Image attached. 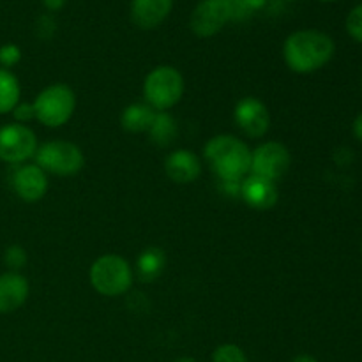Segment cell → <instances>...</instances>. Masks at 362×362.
Returning <instances> with one entry per match:
<instances>
[{
	"label": "cell",
	"instance_id": "cell-18",
	"mask_svg": "<svg viewBox=\"0 0 362 362\" xmlns=\"http://www.w3.org/2000/svg\"><path fill=\"white\" fill-rule=\"evenodd\" d=\"M21 88L18 78L9 69L0 67V115H6L20 103Z\"/></svg>",
	"mask_w": 362,
	"mask_h": 362
},
{
	"label": "cell",
	"instance_id": "cell-9",
	"mask_svg": "<svg viewBox=\"0 0 362 362\" xmlns=\"http://www.w3.org/2000/svg\"><path fill=\"white\" fill-rule=\"evenodd\" d=\"M232 20V0H200L191 13L189 27L198 37H212Z\"/></svg>",
	"mask_w": 362,
	"mask_h": 362
},
{
	"label": "cell",
	"instance_id": "cell-20",
	"mask_svg": "<svg viewBox=\"0 0 362 362\" xmlns=\"http://www.w3.org/2000/svg\"><path fill=\"white\" fill-rule=\"evenodd\" d=\"M212 362H247L246 354L240 346L226 343V345L218 346L212 354Z\"/></svg>",
	"mask_w": 362,
	"mask_h": 362
},
{
	"label": "cell",
	"instance_id": "cell-1",
	"mask_svg": "<svg viewBox=\"0 0 362 362\" xmlns=\"http://www.w3.org/2000/svg\"><path fill=\"white\" fill-rule=\"evenodd\" d=\"M336 45L332 37L317 28L296 30L285 39L283 57L292 73L311 74L322 69L334 57Z\"/></svg>",
	"mask_w": 362,
	"mask_h": 362
},
{
	"label": "cell",
	"instance_id": "cell-5",
	"mask_svg": "<svg viewBox=\"0 0 362 362\" xmlns=\"http://www.w3.org/2000/svg\"><path fill=\"white\" fill-rule=\"evenodd\" d=\"M35 120L46 127H60L69 122L76 108V95L73 88L64 83H52L42 88L32 103Z\"/></svg>",
	"mask_w": 362,
	"mask_h": 362
},
{
	"label": "cell",
	"instance_id": "cell-14",
	"mask_svg": "<svg viewBox=\"0 0 362 362\" xmlns=\"http://www.w3.org/2000/svg\"><path fill=\"white\" fill-rule=\"evenodd\" d=\"M173 9V0H133L131 20L141 30L158 28Z\"/></svg>",
	"mask_w": 362,
	"mask_h": 362
},
{
	"label": "cell",
	"instance_id": "cell-26",
	"mask_svg": "<svg viewBox=\"0 0 362 362\" xmlns=\"http://www.w3.org/2000/svg\"><path fill=\"white\" fill-rule=\"evenodd\" d=\"M11 113H13L14 120H16L18 124L30 122L32 119H35V112H34V106H32V103H18Z\"/></svg>",
	"mask_w": 362,
	"mask_h": 362
},
{
	"label": "cell",
	"instance_id": "cell-19",
	"mask_svg": "<svg viewBox=\"0 0 362 362\" xmlns=\"http://www.w3.org/2000/svg\"><path fill=\"white\" fill-rule=\"evenodd\" d=\"M148 136L159 147H166L177 136V122L168 112H156L152 126L148 127Z\"/></svg>",
	"mask_w": 362,
	"mask_h": 362
},
{
	"label": "cell",
	"instance_id": "cell-30",
	"mask_svg": "<svg viewBox=\"0 0 362 362\" xmlns=\"http://www.w3.org/2000/svg\"><path fill=\"white\" fill-rule=\"evenodd\" d=\"M175 362H197V361L191 359V357H180V359H177Z\"/></svg>",
	"mask_w": 362,
	"mask_h": 362
},
{
	"label": "cell",
	"instance_id": "cell-12",
	"mask_svg": "<svg viewBox=\"0 0 362 362\" xmlns=\"http://www.w3.org/2000/svg\"><path fill=\"white\" fill-rule=\"evenodd\" d=\"M240 198L255 211H269L278 204L279 194L276 182L250 173L240 182Z\"/></svg>",
	"mask_w": 362,
	"mask_h": 362
},
{
	"label": "cell",
	"instance_id": "cell-6",
	"mask_svg": "<svg viewBox=\"0 0 362 362\" xmlns=\"http://www.w3.org/2000/svg\"><path fill=\"white\" fill-rule=\"evenodd\" d=\"M34 159L39 168L59 177L76 175L85 165L81 148L67 140L45 141L37 147Z\"/></svg>",
	"mask_w": 362,
	"mask_h": 362
},
{
	"label": "cell",
	"instance_id": "cell-4",
	"mask_svg": "<svg viewBox=\"0 0 362 362\" xmlns=\"http://www.w3.org/2000/svg\"><path fill=\"white\" fill-rule=\"evenodd\" d=\"M144 95L156 112H168L184 95V76L173 66H158L145 76Z\"/></svg>",
	"mask_w": 362,
	"mask_h": 362
},
{
	"label": "cell",
	"instance_id": "cell-13",
	"mask_svg": "<svg viewBox=\"0 0 362 362\" xmlns=\"http://www.w3.org/2000/svg\"><path fill=\"white\" fill-rule=\"evenodd\" d=\"M30 285L20 272H4L0 274V315H9L20 310L28 299Z\"/></svg>",
	"mask_w": 362,
	"mask_h": 362
},
{
	"label": "cell",
	"instance_id": "cell-31",
	"mask_svg": "<svg viewBox=\"0 0 362 362\" xmlns=\"http://www.w3.org/2000/svg\"><path fill=\"white\" fill-rule=\"evenodd\" d=\"M320 2H336V0H320Z\"/></svg>",
	"mask_w": 362,
	"mask_h": 362
},
{
	"label": "cell",
	"instance_id": "cell-17",
	"mask_svg": "<svg viewBox=\"0 0 362 362\" xmlns=\"http://www.w3.org/2000/svg\"><path fill=\"white\" fill-rule=\"evenodd\" d=\"M166 265V255L161 247H147L136 260V276L144 283H152L163 274Z\"/></svg>",
	"mask_w": 362,
	"mask_h": 362
},
{
	"label": "cell",
	"instance_id": "cell-21",
	"mask_svg": "<svg viewBox=\"0 0 362 362\" xmlns=\"http://www.w3.org/2000/svg\"><path fill=\"white\" fill-rule=\"evenodd\" d=\"M267 0H232V9H233V20H246L251 14L257 13L258 9L265 6Z\"/></svg>",
	"mask_w": 362,
	"mask_h": 362
},
{
	"label": "cell",
	"instance_id": "cell-3",
	"mask_svg": "<svg viewBox=\"0 0 362 362\" xmlns=\"http://www.w3.org/2000/svg\"><path fill=\"white\" fill-rule=\"evenodd\" d=\"M88 279L99 296L119 297L129 292L134 272L126 258L119 255H103L90 265Z\"/></svg>",
	"mask_w": 362,
	"mask_h": 362
},
{
	"label": "cell",
	"instance_id": "cell-8",
	"mask_svg": "<svg viewBox=\"0 0 362 362\" xmlns=\"http://www.w3.org/2000/svg\"><path fill=\"white\" fill-rule=\"evenodd\" d=\"M292 165L290 151L279 141H265L251 152V172L253 175L278 182L286 175Z\"/></svg>",
	"mask_w": 362,
	"mask_h": 362
},
{
	"label": "cell",
	"instance_id": "cell-2",
	"mask_svg": "<svg viewBox=\"0 0 362 362\" xmlns=\"http://www.w3.org/2000/svg\"><path fill=\"white\" fill-rule=\"evenodd\" d=\"M204 158L219 180L240 182L251 172V151L233 134L212 136L204 147Z\"/></svg>",
	"mask_w": 362,
	"mask_h": 362
},
{
	"label": "cell",
	"instance_id": "cell-7",
	"mask_svg": "<svg viewBox=\"0 0 362 362\" xmlns=\"http://www.w3.org/2000/svg\"><path fill=\"white\" fill-rule=\"evenodd\" d=\"M37 136L25 124H6L0 127V161L9 165H23L37 151Z\"/></svg>",
	"mask_w": 362,
	"mask_h": 362
},
{
	"label": "cell",
	"instance_id": "cell-23",
	"mask_svg": "<svg viewBox=\"0 0 362 362\" xmlns=\"http://www.w3.org/2000/svg\"><path fill=\"white\" fill-rule=\"evenodd\" d=\"M345 27L350 37L362 45V4H359V6H356L350 11L349 16H346Z\"/></svg>",
	"mask_w": 362,
	"mask_h": 362
},
{
	"label": "cell",
	"instance_id": "cell-24",
	"mask_svg": "<svg viewBox=\"0 0 362 362\" xmlns=\"http://www.w3.org/2000/svg\"><path fill=\"white\" fill-rule=\"evenodd\" d=\"M20 60H21L20 46L14 45V42H7V45L0 46V67L11 71V67L16 66Z\"/></svg>",
	"mask_w": 362,
	"mask_h": 362
},
{
	"label": "cell",
	"instance_id": "cell-29",
	"mask_svg": "<svg viewBox=\"0 0 362 362\" xmlns=\"http://www.w3.org/2000/svg\"><path fill=\"white\" fill-rule=\"evenodd\" d=\"M292 362H318L313 356H308V354H303V356H297Z\"/></svg>",
	"mask_w": 362,
	"mask_h": 362
},
{
	"label": "cell",
	"instance_id": "cell-16",
	"mask_svg": "<svg viewBox=\"0 0 362 362\" xmlns=\"http://www.w3.org/2000/svg\"><path fill=\"white\" fill-rule=\"evenodd\" d=\"M154 117L156 110L152 106H148L147 103H134L124 108L120 115V126L129 133H147Z\"/></svg>",
	"mask_w": 362,
	"mask_h": 362
},
{
	"label": "cell",
	"instance_id": "cell-25",
	"mask_svg": "<svg viewBox=\"0 0 362 362\" xmlns=\"http://www.w3.org/2000/svg\"><path fill=\"white\" fill-rule=\"evenodd\" d=\"M57 32V23L52 16L45 14V16H39L35 21V34L41 39H49L53 37Z\"/></svg>",
	"mask_w": 362,
	"mask_h": 362
},
{
	"label": "cell",
	"instance_id": "cell-22",
	"mask_svg": "<svg viewBox=\"0 0 362 362\" xmlns=\"http://www.w3.org/2000/svg\"><path fill=\"white\" fill-rule=\"evenodd\" d=\"M4 264L11 269L13 272H18L20 269L25 267L27 264V251L21 246L14 244V246H9L4 253Z\"/></svg>",
	"mask_w": 362,
	"mask_h": 362
},
{
	"label": "cell",
	"instance_id": "cell-27",
	"mask_svg": "<svg viewBox=\"0 0 362 362\" xmlns=\"http://www.w3.org/2000/svg\"><path fill=\"white\" fill-rule=\"evenodd\" d=\"M66 2L67 0H42V4H45V7L49 11V13H57V11H60L64 6H66Z\"/></svg>",
	"mask_w": 362,
	"mask_h": 362
},
{
	"label": "cell",
	"instance_id": "cell-10",
	"mask_svg": "<svg viewBox=\"0 0 362 362\" xmlns=\"http://www.w3.org/2000/svg\"><path fill=\"white\" fill-rule=\"evenodd\" d=\"M239 129L246 134L247 138H262L271 127V115L264 103L258 98H243L235 106L233 112Z\"/></svg>",
	"mask_w": 362,
	"mask_h": 362
},
{
	"label": "cell",
	"instance_id": "cell-11",
	"mask_svg": "<svg viewBox=\"0 0 362 362\" xmlns=\"http://www.w3.org/2000/svg\"><path fill=\"white\" fill-rule=\"evenodd\" d=\"M11 186L20 200L34 204L45 198L48 191V173L37 165H18L11 175Z\"/></svg>",
	"mask_w": 362,
	"mask_h": 362
},
{
	"label": "cell",
	"instance_id": "cell-32",
	"mask_svg": "<svg viewBox=\"0 0 362 362\" xmlns=\"http://www.w3.org/2000/svg\"><path fill=\"white\" fill-rule=\"evenodd\" d=\"M361 88H362V80H361Z\"/></svg>",
	"mask_w": 362,
	"mask_h": 362
},
{
	"label": "cell",
	"instance_id": "cell-28",
	"mask_svg": "<svg viewBox=\"0 0 362 362\" xmlns=\"http://www.w3.org/2000/svg\"><path fill=\"white\" fill-rule=\"evenodd\" d=\"M352 133H354V136H356L357 140H359L361 144H362V113H359V115H357L356 119H354Z\"/></svg>",
	"mask_w": 362,
	"mask_h": 362
},
{
	"label": "cell",
	"instance_id": "cell-15",
	"mask_svg": "<svg viewBox=\"0 0 362 362\" xmlns=\"http://www.w3.org/2000/svg\"><path fill=\"white\" fill-rule=\"evenodd\" d=\"M165 172L175 184H191L200 177L202 163L194 152L179 148L166 158Z\"/></svg>",
	"mask_w": 362,
	"mask_h": 362
}]
</instances>
